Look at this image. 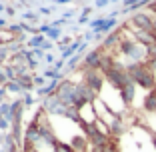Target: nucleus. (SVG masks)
I'll list each match as a JSON object with an SVG mask.
<instances>
[{
  "instance_id": "obj_1",
  "label": "nucleus",
  "mask_w": 156,
  "mask_h": 152,
  "mask_svg": "<svg viewBox=\"0 0 156 152\" xmlns=\"http://www.w3.org/2000/svg\"><path fill=\"white\" fill-rule=\"evenodd\" d=\"M126 72L136 86L146 88L148 92L156 88V74L146 66V62H132V64L126 66Z\"/></svg>"
},
{
  "instance_id": "obj_2",
  "label": "nucleus",
  "mask_w": 156,
  "mask_h": 152,
  "mask_svg": "<svg viewBox=\"0 0 156 152\" xmlns=\"http://www.w3.org/2000/svg\"><path fill=\"white\" fill-rule=\"evenodd\" d=\"M104 78L108 80V82H110L114 88H118V90H122L126 84L132 82V80H130V76H128V72H126V66L120 64V62H114V66H112L110 70H106V72H104Z\"/></svg>"
},
{
  "instance_id": "obj_3",
  "label": "nucleus",
  "mask_w": 156,
  "mask_h": 152,
  "mask_svg": "<svg viewBox=\"0 0 156 152\" xmlns=\"http://www.w3.org/2000/svg\"><path fill=\"white\" fill-rule=\"evenodd\" d=\"M120 52H122L124 56L132 58L134 62H144V60L148 58V56H146V48L140 46L136 40H130V38L120 40Z\"/></svg>"
},
{
  "instance_id": "obj_4",
  "label": "nucleus",
  "mask_w": 156,
  "mask_h": 152,
  "mask_svg": "<svg viewBox=\"0 0 156 152\" xmlns=\"http://www.w3.org/2000/svg\"><path fill=\"white\" fill-rule=\"evenodd\" d=\"M76 86L78 84H72V82H64L60 86L58 94H56V100L60 102L62 106H74V96H76Z\"/></svg>"
},
{
  "instance_id": "obj_5",
  "label": "nucleus",
  "mask_w": 156,
  "mask_h": 152,
  "mask_svg": "<svg viewBox=\"0 0 156 152\" xmlns=\"http://www.w3.org/2000/svg\"><path fill=\"white\" fill-rule=\"evenodd\" d=\"M132 26L136 30H144V32H152L154 28V18L146 12H136L132 16Z\"/></svg>"
},
{
  "instance_id": "obj_6",
  "label": "nucleus",
  "mask_w": 156,
  "mask_h": 152,
  "mask_svg": "<svg viewBox=\"0 0 156 152\" xmlns=\"http://www.w3.org/2000/svg\"><path fill=\"white\" fill-rule=\"evenodd\" d=\"M84 128H86V136L90 138V142H92V146H94V148H102V146L108 144V136H106L104 132H100L96 126L84 124Z\"/></svg>"
},
{
  "instance_id": "obj_7",
  "label": "nucleus",
  "mask_w": 156,
  "mask_h": 152,
  "mask_svg": "<svg viewBox=\"0 0 156 152\" xmlns=\"http://www.w3.org/2000/svg\"><path fill=\"white\" fill-rule=\"evenodd\" d=\"M94 90L86 86V84H78L76 86V96H74V108H82V104L94 100Z\"/></svg>"
},
{
  "instance_id": "obj_8",
  "label": "nucleus",
  "mask_w": 156,
  "mask_h": 152,
  "mask_svg": "<svg viewBox=\"0 0 156 152\" xmlns=\"http://www.w3.org/2000/svg\"><path fill=\"white\" fill-rule=\"evenodd\" d=\"M84 84H86L90 90H94V92H100L102 84H104V76H102L98 70H86V72H84Z\"/></svg>"
},
{
  "instance_id": "obj_9",
  "label": "nucleus",
  "mask_w": 156,
  "mask_h": 152,
  "mask_svg": "<svg viewBox=\"0 0 156 152\" xmlns=\"http://www.w3.org/2000/svg\"><path fill=\"white\" fill-rule=\"evenodd\" d=\"M134 40L144 48H150L156 44V34L154 32H144V30H134Z\"/></svg>"
},
{
  "instance_id": "obj_10",
  "label": "nucleus",
  "mask_w": 156,
  "mask_h": 152,
  "mask_svg": "<svg viewBox=\"0 0 156 152\" xmlns=\"http://www.w3.org/2000/svg\"><path fill=\"white\" fill-rule=\"evenodd\" d=\"M84 66H86L88 70H100V66H102V52L100 50H92L90 54H86Z\"/></svg>"
},
{
  "instance_id": "obj_11",
  "label": "nucleus",
  "mask_w": 156,
  "mask_h": 152,
  "mask_svg": "<svg viewBox=\"0 0 156 152\" xmlns=\"http://www.w3.org/2000/svg\"><path fill=\"white\" fill-rule=\"evenodd\" d=\"M144 110L150 112V114H156V88L154 90H150V92L144 96Z\"/></svg>"
},
{
  "instance_id": "obj_12",
  "label": "nucleus",
  "mask_w": 156,
  "mask_h": 152,
  "mask_svg": "<svg viewBox=\"0 0 156 152\" xmlns=\"http://www.w3.org/2000/svg\"><path fill=\"white\" fill-rule=\"evenodd\" d=\"M134 94H136V84H134V82L126 84V86L120 90V96H122L124 104H130V102L134 100Z\"/></svg>"
},
{
  "instance_id": "obj_13",
  "label": "nucleus",
  "mask_w": 156,
  "mask_h": 152,
  "mask_svg": "<svg viewBox=\"0 0 156 152\" xmlns=\"http://www.w3.org/2000/svg\"><path fill=\"white\" fill-rule=\"evenodd\" d=\"M72 148L76 152H84L86 150V140L82 138V136H76V138H72Z\"/></svg>"
},
{
  "instance_id": "obj_14",
  "label": "nucleus",
  "mask_w": 156,
  "mask_h": 152,
  "mask_svg": "<svg viewBox=\"0 0 156 152\" xmlns=\"http://www.w3.org/2000/svg\"><path fill=\"white\" fill-rule=\"evenodd\" d=\"M124 132V124L120 122V120H114L110 124V134H114V136H120V134Z\"/></svg>"
},
{
  "instance_id": "obj_15",
  "label": "nucleus",
  "mask_w": 156,
  "mask_h": 152,
  "mask_svg": "<svg viewBox=\"0 0 156 152\" xmlns=\"http://www.w3.org/2000/svg\"><path fill=\"white\" fill-rule=\"evenodd\" d=\"M118 40H120V32H112L110 36H108V38L104 40V48H112Z\"/></svg>"
},
{
  "instance_id": "obj_16",
  "label": "nucleus",
  "mask_w": 156,
  "mask_h": 152,
  "mask_svg": "<svg viewBox=\"0 0 156 152\" xmlns=\"http://www.w3.org/2000/svg\"><path fill=\"white\" fill-rule=\"evenodd\" d=\"M54 152H74V150H72V146H68V144H56Z\"/></svg>"
},
{
  "instance_id": "obj_17",
  "label": "nucleus",
  "mask_w": 156,
  "mask_h": 152,
  "mask_svg": "<svg viewBox=\"0 0 156 152\" xmlns=\"http://www.w3.org/2000/svg\"><path fill=\"white\" fill-rule=\"evenodd\" d=\"M146 66L156 74V58H148V60H146Z\"/></svg>"
},
{
  "instance_id": "obj_18",
  "label": "nucleus",
  "mask_w": 156,
  "mask_h": 152,
  "mask_svg": "<svg viewBox=\"0 0 156 152\" xmlns=\"http://www.w3.org/2000/svg\"><path fill=\"white\" fill-rule=\"evenodd\" d=\"M146 56H148V58H156V44H154V46H150V48H146Z\"/></svg>"
},
{
  "instance_id": "obj_19",
  "label": "nucleus",
  "mask_w": 156,
  "mask_h": 152,
  "mask_svg": "<svg viewBox=\"0 0 156 152\" xmlns=\"http://www.w3.org/2000/svg\"><path fill=\"white\" fill-rule=\"evenodd\" d=\"M114 24H116V20H108V22H104V24L100 26V30H110Z\"/></svg>"
},
{
  "instance_id": "obj_20",
  "label": "nucleus",
  "mask_w": 156,
  "mask_h": 152,
  "mask_svg": "<svg viewBox=\"0 0 156 152\" xmlns=\"http://www.w3.org/2000/svg\"><path fill=\"white\" fill-rule=\"evenodd\" d=\"M152 144H154V148H156V132L152 134Z\"/></svg>"
},
{
  "instance_id": "obj_21",
  "label": "nucleus",
  "mask_w": 156,
  "mask_h": 152,
  "mask_svg": "<svg viewBox=\"0 0 156 152\" xmlns=\"http://www.w3.org/2000/svg\"><path fill=\"white\" fill-rule=\"evenodd\" d=\"M152 32L156 34V18H154V28H152Z\"/></svg>"
}]
</instances>
